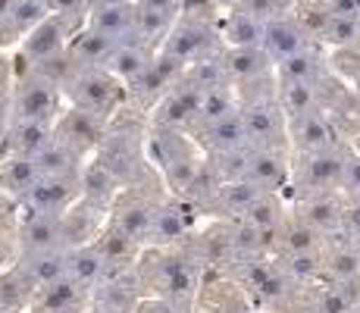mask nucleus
<instances>
[{
	"mask_svg": "<svg viewBox=\"0 0 360 313\" xmlns=\"http://www.w3.org/2000/svg\"><path fill=\"white\" fill-rule=\"evenodd\" d=\"M150 160L163 170L166 182L176 188L179 194H188L191 185L198 182L200 176V163L195 160V151H191V141L176 129H160L150 135Z\"/></svg>",
	"mask_w": 360,
	"mask_h": 313,
	"instance_id": "obj_1",
	"label": "nucleus"
},
{
	"mask_svg": "<svg viewBox=\"0 0 360 313\" xmlns=\"http://www.w3.org/2000/svg\"><path fill=\"white\" fill-rule=\"evenodd\" d=\"M241 120L248 129V141L257 151L288 148V116L279 103V94H257L241 107Z\"/></svg>",
	"mask_w": 360,
	"mask_h": 313,
	"instance_id": "obj_2",
	"label": "nucleus"
},
{
	"mask_svg": "<svg viewBox=\"0 0 360 313\" xmlns=\"http://www.w3.org/2000/svg\"><path fill=\"white\" fill-rule=\"evenodd\" d=\"M66 94L72 101V107L110 120L116 103L122 101V82L107 69H79L66 82Z\"/></svg>",
	"mask_w": 360,
	"mask_h": 313,
	"instance_id": "obj_3",
	"label": "nucleus"
},
{
	"mask_svg": "<svg viewBox=\"0 0 360 313\" xmlns=\"http://www.w3.org/2000/svg\"><path fill=\"white\" fill-rule=\"evenodd\" d=\"M150 257H154L157 263H141V273L148 269V276H141V282L148 279V285L157 291V298H166V301H172V304H182V301H188V298H195L198 276L188 260L169 257V250H160V248Z\"/></svg>",
	"mask_w": 360,
	"mask_h": 313,
	"instance_id": "obj_4",
	"label": "nucleus"
},
{
	"mask_svg": "<svg viewBox=\"0 0 360 313\" xmlns=\"http://www.w3.org/2000/svg\"><path fill=\"white\" fill-rule=\"evenodd\" d=\"M60 85L47 75L34 72L32 79L19 82L13 94V122H57Z\"/></svg>",
	"mask_w": 360,
	"mask_h": 313,
	"instance_id": "obj_5",
	"label": "nucleus"
},
{
	"mask_svg": "<svg viewBox=\"0 0 360 313\" xmlns=\"http://www.w3.org/2000/svg\"><path fill=\"white\" fill-rule=\"evenodd\" d=\"M103 122H107L103 116H94V113H88V110L72 107L57 116V122H53V138L63 141L66 148H72L79 157H85L88 151L101 148L103 138H107Z\"/></svg>",
	"mask_w": 360,
	"mask_h": 313,
	"instance_id": "obj_6",
	"label": "nucleus"
},
{
	"mask_svg": "<svg viewBox=\"0 0 360 313\" xmlns=\"http://www.w3.org/2000/svg\"><path fill=\"white\" fill-rule=\"evenodd\" d=\"M82 200V172L79 176H41L32 194L22 200L32 213H53L63 217L72 204Z\"/></svg>",
	"mask_w": 360,
	"mask_h": 313,
	"instance_id": "obj_7",
	"label": "nucleus"
},
{
	"mask_svg": "<svg viewBox=\"0 0 360 313\" xmlns=\"http://www.w3.org/2000/svg\"><path fill=\"white\" fill-rule=\"evenodd\" d=\"M200 101H204V91L188 79H179L172 85V91L157 103V116L154 122L160 129H195L198 113H200Z\"/></svg>",
	"mask_w": 360,
	"mask_h": 313,
	"instance_id": "obj_8",
	"label": "nucleus"
},
{
	"mask_svg": "<svg viewBox=\"0 0 360 313\" xmlns=\"http://www.w3.org/2000/svg\"><path fill=\"white\" fill-rule=\"evenodd\" d=\"M217 47H219V32L185 19V23H179L176 29L169 32V38H166V44H163V53H169V57L182 60L185 66H191V63H198L204 57H213Z\"/></svg>",
	"mask_w": 360,
	"mask_h": 313,
	"instance_id": "obj_9",
	"label": "nucleus"
},
{
	"mask_svg": "<svg viewBox=\"0 0 360 313\" xmlns=\"http://www.w3.org/2000/svg\"><path fill=\"white\" fill-rule=\"evenodd\" d=\"M345 157L348 154H342L338 148L320 151V154H304L301 163H297V179L314 194H326L329 188H342Z\"/></svg>",
	"mask_w": 360,
	"mask_h": 313,
	"instance_id": "obj_10",
	"label": "nucleus"
},
{
	"mask_svg": "<svg viewBox=\"0 0 360 313\" xmlns=\"http://www.w3.org/2000/svg\"><path fill=\"white\" fill-rule=\"evenodd\" d=\"M288 144L295 148L297 157L304 154H320V151L335 148V129H332L326 113H307L288 122Z\"/></svg>",
	"mask_w": 360,
	"mask_h": 313,
	"instance_id": "obj_11",
	"label": "nucleus"
},
{
	"mask_svg": "<svg viewBox=\"0 0 360 313\" xmlns=\"http://www.w3.org/2000/svg\"><path fill=\"white\" fill-rule=\"evenodd\" d=\"M182 72H185L182 60L169 57V53H160V57H154V63L148 66V72L131 85V97H138L141 103H154V101L160 103L163 97L172 91V85L182 79Z\"/></svg>",
	"mask_w": 360,
	"mask_h": 313,
	"instance_id": "obj_12",
	"label": "nucleus"
},
{
	"mask_svg": "<svg viewBox=\"0 0 360 313\" xmlns=\"http://www.w3.org/2000/svg\"><path fill=\"white\" fill-rule=\"evenodd\" d=\"M154 219H157V207H150L144 198H138V194H120L113 204V217H110V222H113L120 232H126L129 238H135L138 245L141 241L150 238V232H154Z\"/></svg>",
	"mask_w": 360,
	"mask_h": 313,
	"instance_id": "obj_13",
	"label": "nucleus"
},
{
	"mask_svg": "<svg viewBox=\"0 0 360 313\" xmlns=\"http://www.w3.org/2000/svg\"><path fill=\"white\" fill-rule=\"evenodd\" d=\"M85 301V285L72 276L41 285L32 295V313H79V304Z\"/></svg>",
	"mask_w": 360,
	"mask_h": 313,
	"instance_id": "obj_14",
	"label": "nucleus"
},
{
	"mask_svg": "<svg viewBox=\"0 0 360 313\" xmlns=\"http://www.w3.org/2000/svg\"><path fill=\"white\" fill-rule=\"evenodd\" d=\"M288 172H292V166H288L285 151H257V148H251L248 172H245L248 182L263 188L266 194H276L282 185L288 182Z\"/></svg>",
	"mask_w": 360,
	"mask_h": 313,
	"instance_id": "obj_15",
	"label": "nucleus"
},
{
	"mask_svg": "<svg viewBox=\"0 0 360 313\" xmlns=\"http://www.w3.org/2000/svg\"><path fill=\"white\" fill-rule=\"evenodd\" d=\"M200 138V144L207 148V154L210 157H219V154H235V151H245L251 148V141H248V129H245V120H241V110L232 116H226V120L207 125V129L195 132Z\"/></svg>",
	"mask_w": 360,
	"mask_h": 313,
	"instance_id": "obj_16",
	"label": "nucleus"
},
{
	"mask_svg": "<svg viewBox=\"0 0 360 313\" xmlns=\"http://www.w3.org/2000/svg\"><path fill=\"white\" fill-rule=\"evenodd\" d=\"M66 19L69 16H51L47 23H41L38 29H34L29 38H25L22 51L32 57L34 66H44V63L63 57L66 51Z\"/></svg>",
	"mask_w": 360,
	"mask_h": 313,
	"instance_id": "obj_17",
	"label": "nucleus"
},
{
	"mask_svg": "<svg viewBox=\"0 0 360 313\" xmlns=\"http://www.w3.org/2000/svg\"><path fill=\"white\" fill-rule=\"evenodd\" d=\"M135 23H138V6L131 4H101L88 16V25L94 32L113 38L116 44H129L135 38Z\"/></svg>",
	"mask_w": 360,
	"mask_h": 313,
	"instance_id": "obj_18",
	"label": "nucleus"
},
{
	"mask_svg": "<svg viewBox=\"0 0 360 313\" xmlns=\"http://www.w3.org/2000/svg\"><path fill=\"white\" fill-rule=\"evenodd\" d=\"M101 207L91 204V200L82 198L79 204H72L69 210L63 213V238H66V248H85V245H94L101 235Z\"/></svg>",
	"mask_w": 360,
	"mask_h": 313,
	"instance_id": "obj_19",
	"label": "nucleus"
},
{
	"mask_svg": "<svg viewBox=\"0 0 360 313\" xmlns=\"http://www.w3.org/2000/svg\"><path fill=\"white\" fill-rule=\"evenodd\" d=\"M263 51L269 53V60H288L295 53L307 51V32L295 23V19L276 16L266 23V32H263Z\"/></svg>",
	"mask_w": 360,
	"mask_h": 313,
	"instance_id": "obj_20",
	"label": "nucleus"
},
{
	"mask_svg": "<svg viewBox=\"0 0 360 313\" xmlns=\"http://www.w3.org/2000/svg\"><path fill=\"white\" fill-rule=\"evenodd\" d=\"M113 51H116V41L88 25V32L72 34V41L66 47V57L75 63V69H103L110 57H113Z\"/></svg>",
	"mask_w": 360,
	"mask_h": 313,
	"instance_id": "obj_21",
	"label": "nucleus"
},
{
	"mask_svg": "<svg viewBox=\"0 0 360 313\" xmlns=\"http://www.w3.org/2000/svg\"><path fill=\"white\" fill-rule=\"evenodd\" d=\"M19 238H22V250H25V254L66 248L63 219L53 217V213H32V217L22 222V232H19Z\"/></svg>",
	"mask_w": 360,
	"mask_h": 313,
	"instance_id": "obj_22",
	"label": "nucleus"
},
{
	"mask_svg": "<svg viewBox=\"0 0 360 313\" xmlns=\"http://www.w3.org/2000/svg\"><path fill=\"white\" fill-rule=\"evenodd\" d=\"M120 194H122V182L107 163H101V160L85 163V170H82V198L103 210V207H113Z\"/></svg>",
	"mask_w": 360,
	"mask_h": 313,
	"instance_id": "obj_23",
	"label": "nucleus"
},
{
	"mask_svg": "<svg viewBox=\"0 0 360 313\" xmlns=\"http://www.w3.org/2000/svg\"><path fill=\"white\" fill-rule=\"evenodd\" d=\"M38 182H41V170L32 157L10 154L0 160V191L4 194H13V198L25 200Z\"/></svg>",
	"mask_w": 360,
	"mask_h": 313,
	"instance_id": "obj_24",
	"label": "nucleus"
},
{
	"mask_svg": "<svg viewBox=\"0 0 360 313\" xmlns=\"http://www.w3.org/2000/svg\"><path fill=\"white\" fill-rule=\"evenodd\" d=\"M53 13L51 6H47V0H16V6L10 10V16L0 23V44L4 41H13L19 38V34H29L38 29L41 23H47Z\"/></svg>",
	"mask_w": 360,
	"mask_h": 313,
	"instance_id": "obj_25",
	"label": "nucleus"
},
{
	"mask_svg": "<svg viewBox=\"0 0 360 313\" xmlns=\"http://www.w3.org/2000/svg\"><path fill=\"white\" fill-rule=\"evenodd\" d=\"M150 63H154V53H150L144 44H116L113 57H110V63L103 69L113 72L116 79L126 82V85L131 88L144 72H148Z\"/></svg>",
	"mask_w": 360,
	"mask_h": 313,
	"instance_id": "obj_26",
	"label": "nucleus"
},
{
	"mask_svg": "<svg viewBox=\"0 0 360 313\" xmlns=\"http://www.w3.org/2000/svg\"><path fill=\"white\" fill-rule=\"evenodd\" d=\"M53 141V122H13L6 144H10L13 154L22 157H38L47 144Z\"/></svg>",
	"mask_w": 360,
	"mask_h": 313,
	"instance_id": "obj_27",
	"label": "nucleus"
},
{
	"mask_svg": "<svg viewBox=\"0 0 360 313\" xmlns=\"http://www.w3.org/2000/svg\"><path fill=\"white\" fill-rule=\"evenodd\" d=\"M226 69H229V79L238 82H257L269 72V53L263 47H232L229 53H223Z\"/></svg>",
	"mask_w": 360,
	"mask_h": 313,
	"instance_id": "obj_28",
	"label": "nucleus"
},
{
	"mask_svg": "<svg viewBox=\"0 0 360 313\" xmlns=\"http://www.w3.org/2000/svg\"><path fill=\"white\" fill-rule=\"evenodd\" d=\"M263 194L266 191L257 188L254 182H248V179H232V182H219V188L213 191V200H217L226 213H238V217H245Z\"/></svg>",
	"mask_w": 360,
	"mask_h": 313,
	"instance_id": "obj_29",
	"label": "nucleus"
},
{
	"mask_svg": "<svg viewBox=\"0 0 360 313\" xmlns=\"http://www.w3.org/2000/svg\"><path fill=\"white\" fill-rule=\"evenodd\" d=\"M279 103L285 110L288 122L297 116H307L320 110V91H316V82H285L279 85Z\"/></svg>",
	"mask_w": 360,
	"mask_h": 313,
	"instance_id": "obj_30",
	"label": "nucleus"
},
{
	"mask_svg": "<svg viewBox=\"0 0 360 313\" xmlns=\"http://www.w3.org/2000/svg\"><path fill=\"white\" fill-rule=\"evenodd\" d=\"M238 94H235L232 85H219L213 91H204V101H200V113H198V122H195V132L207 129V125L226 120V116L238 113Z\"/></svg>",
	"mask_w": 360,
	"mask_h": 313,
	"instance_id": "obj_31",
	"label": "nucleus"
},
{
	"mask_svg": "<svg viewBox=\"0 0 360 313\" xmlns=\"http://www.w3.org/2000/svg\"><path fill=\"white\" fill-rule=\"evenodd\" d=\"M34 163H38L41 176H79V172L85 170L82 157L75 154L72 148H66L63 141H57V138L34 157Z\"/></svg>",
	"mask_w": 360,
	"mask_h": 313,
	"instance_id": "obj_32",
	"label": "nucleus"
},
{
	"mask_svg": "<svg viewBox=\"0 0 360 313\" xmlns=\"http://www.w3.org/2000/svg\"><path fill=\"white\" fill-rule=\"evenodd\" d=\"M103 273H107V260L101 257V250L94 245H85V248H69V273L75 282L88 285H101Z\"/></svg>",
	"mask_w": 360,
	"mask_h": 313,
	"instance_id": "obj_33",
	"label": "nucleus"
},
{
	"mask_svg": "<svg viewBox=\"0 0 360 313\" xmlns=\"http://www.w3.org/2000/svg\"><path fill=\"white\" fill-rule=\"evenodd\" d=\"M304 222L316 229V232H332L345 222V207L338 204L332 194H314V198L304 204Z\"/></svg>",
	"mask_w": 360,
	"mask_h": 313,
	"instance_id": "obj_34",
	"label": "nucleus"
},
{
	"mask_svg": "<svg viewBox=\"0 0 360 313\" xmlns=\"http://www.w3.org/2000/svg\"><path fill=\"white\" fill-rule=\"evenodd\" d=\"M263 32H266V23L251 13H235L223 25V38L232 47H263Z\"/></svg>",
	"mask_w": 360,
	"mask_h": 313,
	"instance_id": "obj_35",
	"label": "nucleus"
},
{
	"mask_svg": "<svg viewBox=\"0 0 360 313\" xmlns=\"http://www.w3.org/2000/svg\"><path fill=\"white\" fill-rule=\"evenodd\" d=\"M94 248L101 250V257L107 263H129V260H135V254H138V241L129 238L126 232H120L113 222H110V226L98 235Z\"/></svg>",
	"mask_w": 360,
	"mask_h": 313,
	"instance_id": "obj_36",
	"label": "nucleus"
},
{
	"mask_svg": "<svg viewBox=\"0 0 360 313\" xmlns=\"http://www.w3.org/2000/svg\"><path fill=\"white\" fill-rule=\"evenodd\" d=\"M188 232V219H185V210L179 204H166L157 210L154 219V232H150V241L157 245H169V241H179Z\"/></svg>",
	"mask_w": 360,
	"mask_h": 313,
	"instance_id": "obj_37",
	"label": "nucleus"
},
{
	"mask_svg": "<svg viewBox=\"0 0 360 313\" xmlns=\"http://www.w3.org/2000/svg\"><path fill=\"white\" fill-rule=\"evenodd\" d=\"M320 72H323V66H320V57H316L314 51H301V53H295V57L279 63L282 85H285V82H316Z\"/></svg>",
	"mask_w": 360,
	"mask_h": 313,
	"instance_id": "obj_38",
	"label": "nucleus"
},
{
	"mask_svg": "<svg viewBox=\"0 0 360 313\" xmlns=\"http://www.w3.org/2000/svg\"><path fill=\"white\" fill-rule=\"evenodd\" d=\"M245 222H251V226H254V229H260V232H273V229L282 222L279 200H276L273 194H263L257 204H254L251 210L245 213Z\"/></svg>",
	"mask_w": 360,
	"mask_h": 313,
	"instance_id": "obj_39",
	"label": "nucleus"
},
{
	"mask_svg": "<svg viewBox=\"0 0 360 313\" xmlns=\"http://www.w3.org/2000/svg\"><path fill=\"white\" fill-rule=\"evenodd\" d=\"M323 34H326V41H332V44H357L360 16H335V13H332Z\"/></svg>",
	"mask_w": 360,
	"mask_h": 313,
	"instance_id": "obj_40",
	"label": "nucleus"
},
{
	"mask_svg": "<svg viewBox=\"0 0 360 313\" xmlns=\"http://www.w3.org/2000/svg\"><path fill=\"white\" fill-rule=\"evenodd\" d=\"M329 269L335 273V279L351 282V279H357V273H360V257H357V254H351V250H342V254L332 257Z\"/></svg>",
	"mask_w": 360,
	"mask_h": 313,
	"instance_id": "obj_41",
	"label": "nucleus"
},
{
	"mask_svg": "<svg viewBox=\"0 0 360 313\" xmlns=\"http://www.w3.org/2000/svg\"><path fill=\"white\" fill-rule=\"evenodd\" d=\"M288 269L297 279H307V276L320 273V263H316V254H292L288 257Z\"/></svg>",
	"mask_w": 360,
	"mask_h": 313,
	"instance_id": "obj_42",
	"label": "nucleus"
},
{
	"mask_svg": "<svg viewBox=\"0 0 360 313\" xmlns=\"http://www.w3.org/2000/svg\"><path fill=\"white\" fill-rule=\"evenodd\" d=\"M47 6H51L53 16H75L88 6V0H47Z\"/></svg>",
	"mask_w": 360,
	"mask_h": 313,
	"instance_id": "obj_43",
	"label": "nucleus"
},
{
	"mask_svg": "<svg viewBox=\"0 0 360 313\" xmlns=\"http://www.w3.org/2000/svg\"><path fill=\"white\" fill-rule=\"evenodd\" d=\"M135 313H179V304L166 301V298H150L135 307Z\"/></svg>",
	"mask_w": 360,
	"mask_h": 313,
	"instance_id": "obj_44",
	"label": "nucleus"
},
{
	"mask_svg": "<svg viewBox=\"0 0 360 313\" xmlns=\"http://www.w3.org/2000/svg\"><path fill=\"white\" fill-rule=\"evenodd\" d=\"M179 4H182V0H138V10H154V13H169V16H176Z\"/></svg>",
	"mask_w": 360,
	"mask_h": 313,
	"instance_id": "obj_45",
	"label": "nucleus"
},
{
	"mask_svg": "<svg viewBox=\"0 0 360 313\" xmlns=\"http://www.w3.org/2000/svg\"><path fill=\"white\" fill-rule=\"evenodd\" d=\"M6 222H10V204H6L4 194H0V229H4Z\"/></svg>",
	"mask_w": 360,
	"mask_h": 313,
	"instance_id": "obj_46",
	"label": "nucleus"
},
{
	"mask_svg": "<svg viewBox=\"0 0 360 313\" xmlns=\"http://www.w3.org/2000/svg\"><path fill=\"white\" fill-rule=\"evenodd\" d=\"M13 6H16V0H0V23H4V19L10 16Z\"/></svg>",
	"mask_w": 360,
	"mask_h": 313,
	"instance_id": "obj_47",
	"label": "nucleus"
},
{
	"mask_svg": "<svg viewBox=\"0 0 360 313\" xmlns=\"http://www.w3.org/2000/svg\"><path fill=\"white\" fill-rule=\"evenodd\" d=\"M10 257H13V248L6 245V241H0V267H4V263L10 260Z\"/></svg>",
	"mask_w": 360,
	"mask_h": 313,
	"instance_id": "obj_48",
	"label": "nucleus"
},
{
	"mask_svg": "<svg viewBox=\"0 0 360 313\" xmlns=\"http://www.w3.org/2000/svg\"><path fill=\"white\" fill-rule=\"evenodd\" d=\"M4 85H6V66H4V60H0V91H4Z\"/></svg>",
	"mask_w": 360,
	"mask_h": 313,
	"instance_id": "obj_49",
	"label": "nucleus"
},
{
	"mask_svg": "<svg viewBox=\"0 0 360 313\" xmlns=\"http://www.w3.org/2000/svg\"><path fill=\"white\" fill-rule=\"evenodd\" d=\"M357 47H360V38H357Z\"/></svg>",
	"mask_w": 360,
	"mask_h": 313,
	"instance_id": "obj_50",
	"label": "nucleus"
}]
</instances>
